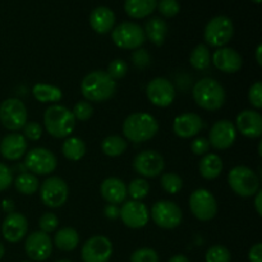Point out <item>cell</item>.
Returning a JSON list of instances; mask_svg holds the SVG:
<instances>
[{
    "instance_id": "6da1fadb",
    "label": "cell",
    "mask_w": 262,
    "mask_h": 262,
    "mask_svg": "<svg viewBox=\"0 0 262 262\" xmlns=\"http://www.w3.org/2000/svg\"><path fill=\"white\" fill-rule=\"evenodd\" d=\"M81 91L87 101L104 102L115 94L117 82L106 72L94 71L82 79Z\"/></svg>"
},
{
    "instance_id": "7a4b0ae2",
    "label": "cell",
    "mask_w": 262,
    "mask_h": 262,
    "mask_svg": "<svg viewBox=\"0 0 262 262\" xmlns=\"http://www.w3.org/2000/svg\"><path fill=\"white\" fill-rule=\"evenodd\" d=\"M159 130V123L148 113H133L123 123V133L130 142H145L155 137Z\"/></svg>"
},
{
    "instance_id": "3957f363",
    "label": "cell",
    "mask_w": 262,
    "mask_h": 262,
    "mask_svg": "<svg viewBox=\"0 0 262 262\" xmlns=\"http://www.w3.org/2000/svg\"><path fill=\"white\" fill-rule=\"evenodd\" d=\"M43 124L49 135L55 138H66L76 128V118L72 110L63 105H51L45 110Z\"/></svg>"
},
{
    "instance_id": "277c9868",
    "label": "cell",
    "mask_w": 262,
    "mask_h": 262,
    "mask_svg": "<svg viewBox=\"0 0 262 262\" xmlns=\"http://www.w3.org/2000/svg\"><path fill=\"white\" fill-rule=\"evenodd\" d=\"M193 99L200 107L209 112L219 110L227 100V94L222 84L212 78H204L193 86Z\"/></svg>"
},
{
    "instance_id": "5b68a950",
    "label": "cell",
    "mask_w": 262,
    "mask_h": 262,
    "mask_svg": "<svg viewBox=\"0 0 262 262\" xmlns=\"http://www.w3.org/2000/svg\"><path fill=\"white\" fill-rule=\"evenodd\" d=\"M230 188L241 197L255 196L260 191V179L252 169L247 166H235L228 174Z\"/></svg>"
},
{
    "instance_id": "8992f818",
    "label": "cell",
    "mask_w": 262,
    "mask_h": 262,
    "mask_svg": "<svg viewBox=\"0 0 262 262\" xmlns=\"http://www.w3.org/2000/svg\"><path fill=\"white\" fill-rule=\"evenodd\" d=\"M113 42L124 50H136L143 45L146 40L145 31L140 25L133 22H123L112 30Z\"/></svg>"
},
{
    "instance_id": "52a82bcc",
    "label": "cell",
    "mask_w": 262,
    "mask_h": 262,
    "mask_svg": "<svg viewBox=\"0 0 262 262\" xmlns=\"http://www.w3.org/2000/svg\"><path fill=\"white\" fill-rule=\"evenodd\" d=\"M234 35V25L232 19L225 15L214 17L205 27L204 37L209 45L214 48H224Z\"/></svg>"
},
{
    "instance_id": "ba28073f",
    "label": "cell",
    "mask_w": 262,
    "mask_h": 262,
    "mask_svg": "<svg viewBox=\"0 0 262 262\" xmlns=\"http://www.w3.org/2000/svg\"><path fill=\"white\" fill-rule=\"evenodd\" d=\"M0 122L8 130H20L27 123V109L18 99H7L0 105Z\"/></svg>"
},
{
    "instance_id": "9c48e42d",
    "label": "cell",
    "mask_w": 262,
    "mask_h": 262,
    "mask_svg": "<svg viewBox=\"0 0 262 262\" xmlns=\"http://www.w3.org/2000/svg\"><path fill=\"white\" fill-rule=\"evenodd\" d=\"M151 217L158 227L163 229H174L182 223L183 214L176 202L161 200L151 207Z\"/></svg>"
},
{
    "instance_id": "30bf717a",
    "label": "cell",
    "mask_w": 262,
    "mask_h": 262,
    "mask_svg": "<svg viewBox=\"0 0 262 262\" xmlns=\"http://www.w3.org/2000/svg\"><path fill=\"white\" fill-rule=\"evenodd\" d=\"M69 189L66 182L59 177H50L46 179L40 188V197L43 205L51 209L63 206L68 200Z\"/></svg>"
},
{
    "instance_id": "8fae6325",
    "label": "cell",
    "mask_w": 262,
    "mask_h": 262,
    "mask_svg": "<svg viewBox=\"0 0 262 262\" xmlns=\"http://www.w3.org/2000/svg\"><path fill=\"white\" fill-rule=\"evenodd\" d=\"M189 209L201 222L214 219L217 212V204L214 194L205 188H199L189 197Z\"/></svg>"
},
{
    "instance_id": "7c38bea8",
    "label": "cell",
    "mask_w": 262,
    "mask_h": 262,
    "mask_svg": "<svg viewBox=\"0 0 262 262\" xmlns=\"http://www.w3.org/2000/svg\"><path fill=\"white\" fill-rule=\"evenodd\" d=\"M56 165L55 155L43 147L32 148L25 159V166L35 176H48L55 170Z\"/></svg>"
},
{
    "instance_id": "4fadbf2b",
    "label": "cell",
    "mask_w": 262,
    "mask_h": 262,
    "mask_svg": "<svg viewBox=\"0 0 262 262\" xmlns=\"http://www.w3.org/2000/svg\"><path fill=\"white\" fill-rule=\"evenodd\" d=\"M146 95L152 105L166 107L173 104L176 99V89L169 79L164 77H156L147 83Z\"/></svg>"
},
{
    "instance_id": "5bb4252c",
    "label": "cell",
    "mask_w": 262,
    "mask_h": 262,
    "mask_svg": "<svg viewBox=\"0 0 262 262\" xmlns=\"http://www.w3.org/2000/svg\"><path fill=\"white\" fill-rule=\"evenodd\" d=\"M113 255V245L109 238L104 235H95L82 247L83 262H107Z\"/></svg>"
},
{
    "instance_id": "9a60e30c",
    "label": "cell",
    "mask_w": 262,
    "mask_h": 262,
    "mask_svg": "<svg viewBox=\"0 0 262 262\" xmlns=\"http://www.w3.org/2000/svg\"><path fill=\"white\" fill-rule=\"evenodd\" d=\"M133 168L140 176L146 178H155L163 173L165 168L163 156L152 150L142 151L133 160Z\"/></svg>"
},
{
    "instance_id": "2e32d148",
    "label": "cell",
    "mask_w": 262,
    "mask_h": 262,
    "mask_svg": "<svg viewBox=\"0 0 262 262\" xmlns=\"http://www.w3.org/2000/svg\"><path fill=\"white\" fill-rule=\"evenodd\" d=\"M120 219L132 229H141L145 227L150 219V212L145 204L140 201H127L120 207Z\"/></svg>"
},
{
    "instance_id": "e0dca14e",
    "label": "cell",
    "mask_w": 262,
    "mask_h": 262,
    "mask_svg": "<svg viewBox=\"0 0 262 262\" xmlns=\"http://www.w3.org/2000/svg\"><path fill=\"white\" fill-rule=\"evenodd\" d=\"M237 129L230 120L223 119L215 123L209 133V142L216 150H227L234 143Z\"/></svg>"
},
{
    "instance_id": "ac0fdd59",
    "label": "cell",
    "mask_w": 262,
    "mask_h": 262,
    "mask_svg": "<svg viewBox=\"0 0 262 262\" xmlns=\"http://www.w3.org/2000/svg\"><path fill=\"white\" fill-rule=\"evenodd\" d=\"M25 250L31 260L45 261L50 257L51 251H53V242L46 233L33 232L26 239Z\"/></svg>"
},
{
    "instance_id": "d6986e66",
    "label": "cell",
    "mask_w": 262,
    "mask_h": 262,
    "mask_svg": "<svg viewBox=\"0 0 262 262\" xmlns=\"http://www.w3.org/2000/svg\"><path fill=\"white\" fill-rule=\"evenodd\" d=\"M28 230L27 217L20 212H10L2 225L3 237L7 242L17 243L25 238Z\"/></svg>"
},
{
    "instance_id": "ffe728a7",
    "label": "cell",
    "mask_w": 262,
    "mask_h": 262,
    "mask_svg": "<svg viewBox=\"0 0 262 262\" xmlns=\"http://www.w3.org/2000/svg\"><path fill=\"white\" fill-rule=\"evenodd\" d=\"M204 128V120L194 113H184L174 119L173 130L178 137L191 138L199 135Z\"/></svg>"
},
{
    "instance_id": "44dd1931",
    "label": "cell",
    "mask_w": 262,
    "mask_h": 262,
    "mask_svg": "<svg viewBox=\"0 0 262 262\" xmlns=\"http://www.w3.org/2000/svg\"><path fill=\"white\" fill-rule=\"evenodd\" d=\"M26 151H27V141L20 133H9L0 141V154L7 160H19Z\"/></svg>"
},
{
    "instance_id": "7402d4cb",
    "label": "cell",
    "mask_w": 262,
    "mask_h": 262,
    "mask_svg": "<svg viewBox=\"0 0 262 262\" xmlns=\"http://www.w3.org/2000/svg\"><path fill=\"white\" fill-rule=\"evenodd\" d=\"M212 63L224 73H237L242 68V56L232 48H219L212 55Z\"/></svg>"
},
{
    "instance_id": "603a6c76",
    "label": "cell",
    "mask_w": 262,
    "mask_h": 262,
    "mask_svg": "<svg viewBox=\"0 0 262 262\" xmlns=\"http://www.w3.org/2000/svg\"><path fill=\"white\" fill-rule=\"evenodd\" d=\"M245 137L258 138L262 135V117L256 110H243L237 117V128Z\"/></svg>"
},
{
    "instance_id": "cb8c5ba5",
    "label": "cell",
    "mask_w": 262,
    "mask_h": 262,
    "mask_svg": "<svg viewBox=\"0 0 262 262\" xmlns=\"http://www.w3.org/2000/svg\"><path fill=\"white\" fill-rule=\"evenodd\" d=\"M100 192H101L102 199L107 204L118 205L124 202L125 197H127V186H125L122 179L110 177V178H106L102 182L101 187H100Z\"/></svg>"
},
{
    "instance_id": "d4e9b609",
    "label": "cell",
    "mask_w": 262,
    "mask_h": 262,
    "mask_svg": "<svg viewBox=\"0 0 262 262\" xmlns=\"http://www.w3.org/2000/svg\"><path fill=\"white\" fill-rule=\"evenodd\" d=\"M90 25L100 35L110 32L115 25V14L110 8L97 7L90 14Z\"/></svg>"
},
{
    "instance_id": "484cf974",
    "label": "cell",
    "mask_w": 262,
    "mask_h": 262,
    "mask_svg": "<svg viewBox=\"0 0 262 262\" xmlns=\"http://www.w3.org/2000/svg\"><path fill=\"white\" fill-rule=\"evenodd\" d=\"M145 36L156 46L163 45L168 35V25L160 17H152L146 22Z\"/></svg>"
},
{
    "instance_id": "4316f807",
    "label": "cell",
    "mask_w": 262,
    "mask_h": 262,
    "mask_svg": "<svg viewBox=\"0 0 262 262\" xmlns=\"http://www.w3.org/2000/svg\"><path fill=\"white\" fill-rule=\"evenodd\" d=\"M158 7V0H125L124 9L129 17L141 19L150 15Z\"/></svg>"
},
{
    "instance_id": "83f0119b",
    "label": "cell",
    "mask_w": 262,
    "mask_h": 262,
    "mask_svg": "<svg viewBox=\"0 0 262 262\" xmlns=\"http://www.w3.org/2000/svg\"><path fill=\"white\" fill-rule=\"evenodd\" d=\"M199 170L205 179L211 181V179L217 178L223 171L222 158L216 154H206L200 161Z\"/></svg>"
},
{
    "instance_id": "f1b7e54d",
    "label": "cell",
    "mask_w": 262,
    "mask_h": 262,
    "mask_svg": "<svg viewBox=\"0 0 262 262\" xmlns=\"http://www.w3.org/2000/svg\"><path fill=\"white\" fill-rule=\"evenodd\" d=\"M54 243L61 251H73L79 243L78 232L73 228H61L55 234Z\"/></svg>"
},
{
    "instance_id": "f546056e",
    "label": "cell",
    "mask_w": 262,
    "mask_h": 262,
    "mask_svg": "<svg viewBox=\"0 0 262 262\" xmlns=\"http://www.w3.org/2000/svg\"><path fill=\"white\" fill-rule=\"evenodd\" d=\"M32 94L35 99L40 102H58L63 97V92L59 87L46 83L35 84Z\"/></svg>"
},
{
    "instance_id": "4dcf8cb0",
    "label": "cell",
    "mask_w": 262,
    "mask_h": 262,
    "mask_svg": "<svg viewBox=\"0 0 262 262\" xmlns=\"http://www.w3.org/2000/svg\"><path fill=\"white\" fill-rule=\"evenodd\" d=\"M61 151L68 160L78 161L86 155V143L78 137H69L63 142Z\"/></svg>"
},
{
    "instance_id": "1f68e13d",
    "label": "cell",
    "mask_w": 262,
    "mask_h": 262,
    "mask_svg": "<svg viewBox=\"0 0 262 262\" xmlns=\"http://www.w3.org/2000/svg\"><path fill=\"white\" fill-rule=\"evenodd\" d=\"M128 147L127 141L120 136H109L101 142L102 152L110 158H117L125 152Z\"/></svg>"
},
{
    "instance_id": "d6a6232c",
    "label": "cell",
    "mask_w": 262,
    "mask_h": 262,
    "mask_svg": "<svg viewBox=\"0 0 262 262\" xmlns=\"http://www.w3.org/2000/svg\"><path fill=\"white\" fill-rule=\"evenodd\" d=\"M189 63L197 71H204L210 67L211 63V54H210L209 48L204 43H200L192 50L191 56H189Z\"/></svg>"
},
{
    "instance_id": "836d02e7",
    "label": "cell",
    "mask_w": 262,
    "mask_h": 262,
    "mask_svg": "<svg viewBox=\"0 0 262 262\" xmlns=\"http://www.w3.org/2000/svg\"><path fill=\"white\" fill-rule=\"evenodd\" d=\"M14 186L17 191L22 194H33L38 189L40 182H38L37 176L32 173H20L15 178Z\"/></svg>"
},
{
    "instance_id": "e575fe53",
    "label": "cell",
    "mask_w": 262,
    "mask_h": 262,
    "mask_svg": "<svg viewBox=\"0 0 262 262\" xmlns=\"http://www.w3.org/2000/svg\"><path fill=\"white\" fill-rule=\"evenodd\" d=\"M150 192V184L147 183L146 179L137 178L133 179L127 187V194H129L135 201H140V200L145 199Z\"/></svg>"
},
{
    "instance_id": "d590c367",
    "label": "cell",
    "mask_w": 262,
    "mask_h": 262,
    "mask_svg": "<svg viewBox=\"0 0 262 262\" xmlns=\"http://www.w3.org/2000/svg\"><path fill=\"white\" fill-rule=\"evenodd\" d=\"M161 187L170 194H177L183 187V181L176 173H165L161 177Z\"/></svg>"
},
{
    "instance_id": "8d00e7d4",
    "label": "cell",
    "mask_w": 262,
    "mask_h": 262,
    "mask_svg": "<svg viewBox=\"0 0 262 262\" xmlns=\"http://www.w3.org/2000/svg\"><path fill=\"white\" fill-rule=\"evenodd\" d=\"M205 258H206V262H230L232 255L227 247L222 245H215L207 250Z\"/></svg>"
},
{
    "instance_id": "74e56055",
    "label": "cell",
    "mask_w": 262,
    "mask_h": 262,
    "mask_svg": "<svg viewBox=\"0 0 262 262\" xmlns=\"http://www.w3.org/2000/svg\"><path fill=\"white\" fill-rule=\"evenodd\" d=\"M130 262H159V255L152 248H138L130 256Z\"/></svg>"
},
{
    "instance_id": "f35d334b",
    "label": "cell",
    "mask_w": 262,
    "mask_h": 262,
    "mask_svg": "<svg viewBox=\"0 0 262 262\" xmlns=\"http://www.w3.org/2000/svg\"><path fill=\"white\" fill-rule=\"evenodd\" d=\"M127 72H128L127 63H125L124 60H122V59H115V60H113L112 63L107 66L106 73L109 74L115 82H117L118 79L124 78Z\"/></svg>"
},
{
    "instance_id": "ab89813d",
    "label": "cell",
    "mask_w": 262,
    "mask_h": 262,
    "mask_svg": "<svg viewBox=\"0 0 262 262\" xmlns=\"http://www.w3.org/2000/svg\"><path fill=\"white\" fill-rule=\"evenodd\" d=\"M160 12L161 15L166 18H173L181 10V5H179L178 0H160L158 2V7H156Z\"/></svg>"
},
{
    "instance_id": "60d3db41",
    "label": "cell",
    "mask_w": 262,
    "mask_h": 262,
    "mask_svg": "<svg viewBox=\"0 0 262 262\" xmlns=\"http://www.w3.org/2000/svg\"><path fill=\"white\" fill-rule=\"evenodd\" d=\"M72 113H73L76 120L86 122L94 114V107H92V105L89 101H79L74 105Z\"/></svg>"
},
{
    "instance_id": "b9f144b4",
    "label": "cell",
    "mask_w": 262,
    "mask_h": 262,
    "mask_svg": "<svg viewBox=\"0 0 262 262\" xmlns=\"http://www.w3.org/2000/svg\"><path fill=\"white\" fill-rule=\"evenodd\" d=\"M38 225H40L41 232L49 234V233L55 232L56 228H58L59 225V219L55 214H53V212H45V214L40 217Z\"/></svg>"
},
{
    "instance_id": "7bdbcfd3",
    "label": "cell",
    "mask_w": 262,
    "mask_h": 262,
    "mask_svg": "<svg viewBox=\"0 0 262 262\" xmlns=\"http://www.w3.org/2000/svg\"><path fill=\"white\" fill-rule=\"evenodd\" d=\"M248 100H250L251 105L256 109H261L262 107V83L260 81L256 82L250 87Z\"/></svg>"
},
{
    "instance_id": "ee69618b",
    "label": "cell",
    "mask_w": 262,
    "mask_h": 262,
    "mask_svg": "<svg viewBox=\"0 0 262 262\" xmlns=\"http://www.w3.org/2000/svg\"><path fill=\"white\" fill-rule=\"evenodd\" d=\"M23 132H25V138H28L31 141H37L40 140L41 136H42V128L38 123L36 122H30L26 123L25 127L22 128Z\"/></svg>"
},
{
    "instance_id": "f6af8a7d",
    "label": "cell",
    "mask_w": 262,
    "mask_h": 262,
    "mask_svg": "<svg viewBox=\"0 0 262 262\" xmlns=\"http://www.w3.org/2000/svg\"><path fill=\"white\" fill-rule=\"evenodd\" d=\"M132 61L138 69L146 68L151 61L150 54L145 49H136L135 53L132 54Z\"/></svg>"
},
{
    "instance_id": "bcb514c9",
    "label": "cell",
    "mask_w": 262,
    "mask_h": 262,
    "mask_svg": "<svg viewBox=\"0 0 262 262\" xmlns=\"http://www.w3.org/2000/svg\"><path fill=\"white\" fill-rule=\"evenodd\" d=\"M191 150L194 155H206L210 150V142L207 138L199 137L192 141Z\"/></svg>"
},
{
    "instance_id": "7dc6e473",
    "label": "cell",
    "mask_w": 262,
    "mask_h": 262,
    "mask_svg": "<svg viewBox=\"0 0 262 262\" xmlns=\"http://www.w3.org/2000/svg\"><path fill=\"white\" fill-rule=\"evenodd\" d=\"M13 183L12 170L5 164L0 163V191H5Z\"/></svg>"
},
{
    "instance_id": "c3c4849f",
    "label": "cell",
    "mask_w": 262,
    "mask_h": 262,
    "mask_svg": "<svg viewBox=\"0 0 262 262\" xmlns=\"http://www.w3.org/2000/svg\"><path fill=\"white\" fill-rule=\"evenodd\" d=\"M248 260L250 262H262V245L261 243H256L252 246L248 252Z\"/></svg>"
},
{
    "instance_id": "681fc988",
    "label": "cell",
    "mask_w": 262,
    "mask_h": 262,
    "mask_svg": "<svg viewBox=\"0 0 262 262\" xmlns=\"http://www.w3.org/2000/svg\"><path fill=\"white\" fill-rule=\"evenodd\" d=\"M104 214L109 220H115L120 216V209L118 205L107 204L104 209Z\"/></svg>"
},
{
    "instance_id": "f907efd6",
    "label": "cell",
    "mask_w": 262,
    "mask_h": 262,
    "mask_svg": "<svg viewBox=\"0 0 262 262\" xmlns=\"http://www.w3.org/2000/svg\"><path fill=\"white\" fill-rule=\"evenodd\" d=\"M3 210H4L7 214L14 212V202H13L12 200H4V201H3Z\"/></svg>"
},
{
    "instance_id": "816d5d0a",
    "label": "cell",
    "mask_w": 262,
    "mask_h": 262,
    "mask_svg": "<svg viewBox=\"0 0 262 262\" xmlns=\"http://www.w3.org/2000/svg\"><path fill=\"white\" fill-rule=\"evenodd\" d=\"M261 200H262V192L258 191L256 193V200H255V206H256V211H257L258 215H262V205H261Z\"/></svg>"
},
{
    "instance_id": "f5cc1de1",
    "label": "cell",
    "mask_w": 262,
    "mask_h": 262,
    "mask_svg": "<svg viewBox=\"0 0 262 262\" xmlns=\"http://www.w3.org/2000/svg\"><path fill=\"white\" fill-rule=\"evenodd\" d=\"M169 262H191V261H189L188 258L186 257V256L176 255V256H173V257H171L170 260H169Z\"/></svg>"
},
{
    "instance_id": "db71d44e",
    "label": "cell",
    "mask_w": 262,
    "mask_h": 262,
    "mask_svg": "<svg viewBox=\"0 0 262 262\" xmlns=\"http://www.w3.org/2000/svg\"><path fill=\"white\" fill-rule=\"evenodd\" d=\"M261 53H262V45H258L257 49H256V60H257L258 66H262V56H261Z\"/></svg>"
},
{
    "instance_id": "11a10c76",
    "label": "cell",
    "mask_w": 262,
    "mask_h": 262,
    "mask_svg": "<svg viewBox=\"0 0 262 262\" xmlns=\"http://www.w3.org/2000/svg\"><path fill=\"white\" fill-rule=\"evenodd\" d=\"M4 253H5V248H4V246H3L2 243H0V260H2V258H3Z\"/></svg>"
},
{
    "instance_id": "9f6ffc18",
    "label": "cell",
    "mask_w": 262,
    "mask_h": 262,
    "mask_svg": "<svg viewBox=\"0 0 262 262\" xmlns=\"http://www.w3.org/2000/svg\"><path fill=\"white\" fill-rule=\"evenodd\" d=\"M56 262H72V261H68V260H60V261H56Z\"/></svg>"
},
{
    "instance_id": "6f0895ef",
    "label": "cell",
    "mask_w": 262,
    "mask_h": 262,
    "mask_svg": "<svg viewBox=\"0 0 262 262\" xmlns=\"http://www.w3.org/2000/svg\"><path fill=\"white\" fill-rule=\"evenodd\" d=\"M252 2H255V3H261V0H252Z\"/></svg>"
},
{
    "instance_id": "680465c9",
    "label": "cell",
    "mask_w": 262,
    "mask_h": 262,
    "mask_svg": "<svg viewBox=\"0 0 262 262\" xmlns=\"http://www.w3.org/2000/svg\"><path fill=\"white\" fill-rule=\"evenodd\" d=\"M23 262H31V261H23Z\"/></svg>"
}]
</instances>
